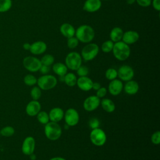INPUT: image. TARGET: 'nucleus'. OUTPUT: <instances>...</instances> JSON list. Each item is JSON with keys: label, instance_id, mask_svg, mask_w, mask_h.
<instances>
[{"label": "nucleus", "instance_id": "obj_23", "mask_svg": "<svg viewBox=\"0 0 160 160\" xmlns=\"http://www.w3.org/2000/svg\"><path fill=\"white\" fill-rule=\"evenodd\" d=\"M123 31L120 27H114L113 28L109 33L110 40H111L113 42H117L122 40Z\"/></svg>", "mask_w": 160, "mask_h": 160}, {"label": "nucleus", "instance_id": "obj_1", "mask_svg": "<svg viewBox=\"0 0 160 160\" xmlns=\"http://www.w3.org/2000/svg\"><path fill=\"white\" fill-rule=\"evenodd\" d=\"M75 36L79 42L88 44L94 39L95 31L91 26L82 24L76 29Z\"/></svg>", "mask_w": 160, "mask_h": 160}, {"label": "nucleus", "instance_id": "obj_13", "mask_svg": "<svg viewBox=\"0 0 160 160\" xmlns=\"http://www.w3.org/2000/svg\"><path fill=\"white\" fill-rule=\"evenodd\" d=\"M123 86L124 85L122 81L119 79L116 78L114 80L110 81L108 87V91L112 96H118L122 91Z\"/></svg>", "mask_w": 160, "mask_h": 160}, {"label": "nucleus", "instance_id": "obj_48", "mask_svg": "<svg viewBox=\"0 0 160 160\" xmlns=\"http://www.w3.org/2000/svg\"><path fill=\"white\" fill-rule=\"evenodd\" d=\"M101 1H109V0H101Z\"/></svg>", "mask_w": 160, "mask_h": 160}, {"label": "nucleus", "instance_id": "obj_42", "mask_svg": "<svg viewBox=\"0 0 160 160\" xmlns=\"http://www.w3.org/2000/svg\"><path fill=\"white\" fill-rule=\"evenodd\" d=\"M101 87V84L98 82H93L92 86V89L97 91Z\"/></svg>", "mask_w": 160, "mask_h": 160}, {"label": "nucleus", "instance_id": "obj_21", "mask_svg": "<svg viewBox=\"0 0 160 160\" xmlns=\"http://www.w3.org/2000/svg\"><path fill=\"white\" fill-rule=\"evenodd\" d=\"M59 31L61 34L66 38H69L75 36V28L72 24L68 22L62 24L59 28Z\"/></svg>", "mask_w": 160, "mask_h": 160}, {"label": "nucleus", "instance_id": "obj_12", "mask_svg": "<svg viewBox=\"0 0 160 160\" xmlns=\"http://www.w3.org/2000/svg\"><path fill=\"white\" fill-rule=\"evenodd\" d=\"M36 147V141L32 136H27L24 139L22 146L21 151L22 152L27 156H29L32 153H34Z\"/></svg>", "mask_w": 160, "mask_h": 160}, {"label": "nucleus", "instance_id": "obj_6", "mask_svg": "<svg viewBox=\"0 0 160 160\" xmlns=\"http://www.w3.org/2000/svg\"><path fill=\"white\" fill-rule=\"evenodd\" d=\"M82 59L79 53L75 51L69 52L65 58V64L68 69L76 71L82 65Z\"/></svg>", "mask_w": 160, "mask_h": 160}, {"label": "nucleus", "instance_id": "obj_4", "mask_svg": "<svg viewBox=\"0 0 160 160\" xmlns=\"http://www.w3.org/2000/svg\"><path fill=\"white\" fill-rule=\"evenodd\" d=\"M38 86L44 91H48L54 88L58 84L57 78L52 74H44L37 79Z\"/></svg>", "mask_w": 160, "mask_h": 160}, {"label": "nucleus", "instance_id": "obj_47", "mask_svg": "<svg viewBox=\"0 0 160 160\" xmlns=\"http://www.w3.org/2000/svg\"><path fill=\"white\" fill-rule=\"evenodd\" d=\"M69 128H70L68 124H65V125H64V129H69Z\"/></svg>", "mask_w": 160, "mask_h": 160}, {"label": "nucleus", "instance_id": "obj_37", "mask_svg": "<svg viewBox=\"0 0 160 160\" xmlns=\"http://www.w3.org/2000/svg\"><path fill=\"white\" fill-rule=\"evenodd\" d=\"M89 126L92 129L98 128L100 126V122L96 118H92L89 121Z\"/></svg>", "mask_w": 160, "mask_h": 160}, {"label": "nucleus", "instance_id": "obj_28", "mask_svg": "<svg viewBox=\"0 0 160 160\" xmlns=\"http://www.w3.org/2000/svg\"><path fill=\"white\" fill-rule=\"evenodd\" d=\"M15 133V129L12 126H7L0 130V134L4 137H11Z\"/></svg>", "mask_w": 160, "mask_h": 160}, {"label": "nucleus", "instance_id": "obj_18", "mask_svg": "<svg viewBox=\"0 0 160 160\" xmlns=\"http://www.w3.org/2000/svg\"><path fill=\"white\" fill-rule=\"evenodd\" d=\"M93 81L88 76L79 77L77 79L76 85L81 90L83 91H89L92 89Z\"/></svg>", "mask_w": 160, "mask_h": 160}, {"label": "nucleus", "instance_id": "obj_24", "mask_svg": "<svg viewBox=\"0 0 160 160\" xmlns=\"http://www.w3.org/2000/svg\"><path fill=\"white\" fill-rule=\"evenodd\" d=\"M52 71L57 74L59 77L64 76L68 72V68L66 64L62 62H56L52 64Z\"/></svg>", "mask_w": 160, "mask_h": 160}, {"label": "nucleus", "instance_id": "obj_7", "mask_svg": "<svg viewBox=\"0 0 160 160\" xmlns=\"http://www.w3.org/2000/svg\"><path fill=\"white\" fill-rule=\"evenodd\" d=\"M89 138L91 142L96 146H102L107 140L106 132L100 128L92 129Z\"/></svg>", "mask_w": 160, "mask_h": 160}, {"label": "nucleus", "instance_id": "obj_41", "mask_svg": "<svg viewBox=\"0 0 160 160\" xmlns=\"http://www.w3.org/2000/svg\"><path fill=\"white\" fill-rule=\"evenodd\" d=\"M151 4L155 10L157 11H160V0H152Z\"/></svg>", "mask_w": 160, "mask_h": 160}, {"label": "nucleus", "instance_id": "obj_39", "mask_svg": "<svg viewBox=\"0 0 160 160\" xmlns=\"http://www.w3.org/2000/svg\"><path fill=\"white\" fill-rule=\"evenodd\" d=\"M152 0H136L137 4L141 7L147 8L151 4Z\"/></svg>", "mask_w": 160, "mask_h": 160}, {"label": "nucleus", "instance_id": "obj_25", "mask_svg": "<svg viewBox=\"0 0 160 160\" xmlns=\"http://www.w3.org/2000/svg\"><path fill=\"white\" fill-rule=\"evenodd\" d=\"M77 76L73 72H67L64 76V82L69 87H74L76 85Z\"/></svg>", "mask_w": 160, "mask_h": 160}, {"label": "nucleus", "instance_id": "obj_10", "mask_svg": "<svg viewBox=\"0 0 160 160\" xmlns=\"http://www.w3.org/2000/svg\"><path fill=\"white\" fill-rule=\"evenodd\" d=\"M117 71L118 77L122 81L127 82L132 79L134 76V69L131 66L127 64H124L120 66Z\"/></svg>", "mask_w": 160, "mask_h": 160}, {"label": "nucleus", "instance_id": "obj_44", "mask_svg": "<svg viewBox=\"0 0 160 160\" xmlns=\"http://www.w3.org/2000/svg\"><path fill=\"white\" fill-rule=\"evenodd\" d=\"M49 160H66L65 158L62 157H59V156H56V157H53L49 159Z\"/></svg>", "mask_w": 160, "mask_h": 160}, {"label": "nucleus", "instance_id": "obj_40", "mask_svg": "<svg viewBox=\"0 0 160 160\" xmlns=\"http://www.w3.org/2000/svg\"><path fill=\"white\" fill-rule=\"evenodd\" d=\"M39 71H40L41 73L42 74V75L48 74L49 73V72L50 71V66H45V65H41Z\"/></svg>", "mask_w": 160, "mask_h": 160}, {"label": "nucleus", "instance_id": "obj_2", "mask_svg": "<svg viewBox=\"0 0 160 160\" xmlns=\"http://www.w3.org/2000/svg\"><path fill=\"white\" fill-rule=\"evenodd\" d=\"M112 52L116 59L120 61H124L129 57L131 54V49L129 45L120 41L114 42Z\"/></svg>", "mask_w": 160, "mask_h": 160}, {"label": "nucleus", "instance_id": "obj_31", "mask_svg": "<svg viewBox=\"0 0 160 160\" xmlns=\"http://www.w3.org/2000/svg\"><path fill=\"white\" fill-rule=\"evenodd\" d=\"M114 42H113L111 40H107L104 41L101 45V50L103 52L109 53L112 51Z\"/></svg>", "mask_w": 160, "mask_h": 160}, {"label": "nucleus", "instance_id": "obj_34", "mask_svg": "<svg viewBox=\"0 0 160 160\" xmlns=\"http://www.w3.org/2000/svg\"><path fill=\"white\" fill-rule=\"evenodd\" d=\"M79 42V41L76 38V37L74 36H72L71 38H68L67 46L69 49H72L76 48L78 46Z\"/></svg>", "mask_w": 160, "mask_h": 160}, {"label": "nucleus", "instance_id": "obj_35", "mask_svg": "<svg viewBox=\"0 0 160 160\" xmlns=\"http://www.w3.org/2000/svg\"><path fill=\"white\" fill-rule=\"evenodd\" d=\"M76 71L77 74L79 76V77H82V76H88L89 70L86 66L81 65Z\"/></svg>", "mask_w": 160, "mask_h": 160}, {"label": "nucleus", "instance_id": "obj_22", "mask_svg": "<svg viewBox=\"0 0 160 160\" xmlns=\"http://www.w3.org/2000/svg\"><path fill=\"white\" fill-rule=\"evenodd\" d=\"M100 105L104 111L109 113L113 112L116 109L114 102L109 98H102V100H101Z\"/></svg>", "mask_w": 160, "mask_h": 160}, {"label": "nucleus", "instance_id": "obj_33", "mask_svg": "<svg viewBox=\"0 0 160 160\" xmlns=\"http://www.w3.org/2000/svg\"><path fill=\"white\" fill-rule=\"evenodd\" d=\"M12 6L11 0H0V12L8 11Z\"/></svg>", "mask_w": 160, "mask_h": 160}, {"label": "nucleus", "instance_id": "obj_20", "mask_svg": "<svg viewBox=\"0 0 160 160\" xmlns=\"http://www.w3.org/2000/svg\"><path fill=\"white\" fill-rule=\"evenodd\" d=\"M123 89L127 94L134 95L139 91V86L137 81L131 79L126 82L123 86Z\"/></svg>", "mask_w": 160, "mask_h": 160}, {"label": "nucleus", "instance_id": "obj_36", "mask_svg": "<svg viewBox=\"0 0 160 160\" xmlns=\"http://www.w3.org/2000/svg\"><path fill=\"white\" fill-rule=\"evenodd\" d=\"M151 141L152 144L158 145L160 144V131H156L152 133L151 137Z\"/></svg>", "mask_w": 160, "mask_h": 160}, {"label": "nucleus", "instance_id": "obj_30", "mask_svg": "<svg viewBox=\"0 0 160 160\" xmlns=\"http://www.w3.org/2000/svg\"><path fill=\"white\" fill-rule=\"evenodd\" d=\"M41 89L37 86H33L30 91V95L32 99V100H37L38 101L41 96Z\"/></svg>", "mask_w": 160, "mask_h": 160}, {"label": "nucleus", "instance_id": "obj_9", "mask_svg": "<svg viewBox=\"0 0 160 160\" xmlns=\"http://www.w3.org/2000/svg\"><path fill=\"white\" fill-rule=\"evenodd\" d=\"M65 124H68L69 127L76 126L79 121V114L76 109L72 108L68 109L64 112V118Z\"/></svg>", "mask_w": 160, "mask_h": 160}, {"label": "nucleus", "instance_id": "obj_11", "mask_svg": "<svg viewBox=\"0 0 160 160\" xmlns=\"http://www.w3.org/2000/svg\"><path fill=\"white\" fill-rule=\"evenodd\" d=\"M100 102L101 99H99L96 95H91L87 97L84 99L82 106L84 110L91 112L98 109L100 106Z\"/></svg>", "mask_w": 160, "mask_h": 160}, {"label": "nucleus", "instance_id": "obj_5", "mask_svg": "<svg viewBox=\"0 0 160 160\" xmlns=\"http://www.w3.org/2000/svg\"><path fill=\"white\" fill-rule=\"evenodd\" d=\"M99 51V48L97 44L89 42L82 48L81 56L84 61H90L98 56Z\"/></svg>", "mask_w": 160, "mask_h": 160}, {"label": "nucleus", "instance_id": "obj_19", "mask_svg": "<svg viewBox=\"0 0 160 160\" xmlns=\"http://www.w3.org/2000/svg\"><path fill=\"white\" fill-rule=\"evenodd\" d=\"M49 121L54 122H59L64 118V111L59 107L52 108L48 112Z\"/></svg>", "mask_w": 160, "mask_h": 160}, {"label": "nucleus", "instance_id": "obj_29", "mask_svg": "<svg viewBox=\"0 0 160 160\" xmlns=\"http://www.w3.org/2000/svg\"><path fill=\"white\" fill-rule=\"evenodd\" d=\"M24 84L29 86H33L37 83V78L31 74H26L23 79Z\"/></svg>", "mask_w": 160, "mask_h": 160}, {"label": "nucleus", "instance_id": "obj_45", "mask_svg": "<svg viewBox=\"0 0 160 160\" xmlns=\"http://www.w3.org/2000/svg\"><path fill=\"white\" fill-rule=\"evenodd\" d=\"M126 1L128 4L131 5V4H133L136 2V0H126Z\"/></svg>", "mask_w": 160, "mask_h": 160}, {"label": "nucleus", "instance_id": "obj_46", "mask_svg": "<svg viewBox=\"0 0 160 160\" xmlns=\"http://www.w3.org/2000/svg\"><path fill=\"white\" fill-rule=\"evenodd\" d=\"M29 158H30L31 160H36V156L34 153H32L31 154L29 155Z\"/></svg>", "mask_w": 160, "mask_h": 160}, {"label": "nucleus", "instance_id": "obj_17", "mask_svg": "<svg viewBox=\"0 0 160 160\" xmlns=\"http://www.w3.org/2000/svg\"><path fill=\"white\" fill-rule=\"evenodd\" d=\"M139 39V34L138 32L133 30H128L123 33L122 41L130 45L136 42Z\"/></svg>", "mask_w": 160, "mask_h": 160}, {"label": "nucleus", "instance_id": "obj_38", "mask_svg": "<svg viewBox=\"0 0 160 160\" xmlns=\"http://www.w3.org/2000/svg\"><path fill=\"white\" fill-rule=\"evenodd\" d=\"M108 89L104 87H101L98 90L96 91V96L98 97L99 99L104 98L106 95L107 94Z\"/></svg>", "mask_w": 160, "mask_h": 160}, {"label": "nucleus", "instance_id": "obj_43", "mask_svg": "<svg viewBox=\"0 0 160 160\" xmlns=\"http://www.w3.org/2000/svg\"><path fill=\"white\" fill-rule=\"evenodd\" d=\"M30 46H31V44L28 43V42H25L23 44V48L25 49V50H29L30 49Z\"/></svg>", "mask_w": 160, "mask_h": 160}, {"label": "nucleus", "instance_id": "obj_14", "mask_svg": "<svg viewBox=\"0 0 160 160\" xmlns=\"http://www.w3.org/2000/svg\"><path fill=\"white\" fill-rule=\"evenodd\" d=\"M41 105L37 100H32L29 101L26 106V114L31 117L36 116L41 111Z\"/></svg>", "mask_w": 160, "mask_h": 160}, {"label": "nucleus", "instance_id": "obj_27", "mask_svg": "<svg viewBox=\"0 0 160 160\" xmlns=\"http://www.w3.org/2000/svg\"><path fill=\"white\" fill-rule=\"evenodd\" d=\"M41 64L48 66H51L54 63V58L52 54H44L40 59Z\"/></svg>", "mask_w": 160, "mask_h": 160}, {"label": "nucleus", "instance_id": "obj_16", "mask_svg": "<svg viewBox=\"0 0 160 160\" xmlns=\"http://www.w3.org/2000/svg\"><path fill=\"white\" fill-rule=\"evenodd\" d=\"M47 49V44L42 41H35L31 44L29 51L34 55H40L45 52Z\"/></svg>", "mask_w": 160, "mask_h": 160}, {"label": "nucleus", "instance_id": "obj_15", "mask_svg": "<svg viewBox=\"0 0 160 160\" xmlns=\"http://www.w3.org/2000/svg\"><path fill=\"white\" fill-rule=\"evenodd\" d=\"M101 5L102 2L101 0H86L82 9L88 12H94L100 9Z\"/></svg>", "mask_w": 160, "mask_h": 160}, {"label": "nucleus", "instance_id": "obj_49", "mask_svg": "<svg viewBox=\"0 0 160 160\" xmlns=\"http://www.w3.org/2000/svg\"><path fill=\"white\" fill-rule=\"evenodd\" d=\"M0 136H1V134H0Z\"/></svg>", "mask_w": 160, "mask_h": 160}, {"label": "nucleus", "instance_id": "obj_32", "mask_svg": "<svg viewBox=\"0 0 160 160\" xmlns=\"http://www.w3.org/2000/svg\"><path fill=\"white\" fill-rule=\"evenodd\" d=\"M105 77L109 81L114 80L118 78V71L113 68H108L105 72Z\"/></svg>", "mask_w": 160, "mask_h": 160}, {"label": "nucleus", "instance_id": "obj_26", "mask_svg": "<svg viewBox=\"0 0 160 160\" xmlns=\"http://www.w3.org/2000/svg\"><path fill=\"white\" fill-rule=\"evenodd\" d=\"M36 117L38 122L44 125L46 124L50 121L48 113L44 111H40L36 115Z\"/></svg>", "mask_w": 160, "mask_h": 160}, {"label": "nucleus", "instance_id": "obj_8", "mask_svg": "<svg viewBox=\"0 0 160 160\" xmlns=\"http://www.w3.org/2000/svg\"><path fill=\"white\" fill-rule=\"evenodd\" d=\"M22 64L26 70L31 72L39 71L42 65L39 59L31 56L25 57L23 59Z\"/></svg>", "mask_w": 160, "mask_h": 160}, {"label": "nucleus", "instance_id": "obj_3", "mask_svg": "<svg viewBox=\"0 0 160 160\" xmlns=\"http://www.w3.org/2000/svg\"><path fill=\"white\" fill-rule=\"evenodd\" d=\"M44 134L51 141L59 139L62 134V129L58 122L49 121L44 126Z\"/></svg>", "mask_w": 160, "mask_h": 160}]
</instances>
